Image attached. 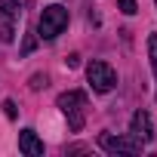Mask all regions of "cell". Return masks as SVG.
<instances>
[{
	"label": "cell",
	"mask_w": 157,
	"mask_h": 157,
	"mask_svg": "<svg viewBox=\"0 0 157 157\" xmlns=\"http://www.w3.org/2000/svg\"><path fill=\"white\" fill-rule=\"evenodd\" d=\"M22 0H0V40L13 43L16 40V22H19V10Z\"/></svg>",
	"instance_id": "277c9868"
},
{
	"label": "cell",
	"mask_w": 157,
	"mask_h": 157,
	"mask_svg": "<svg viewBox=\"0 0 157 157\" xmlns=\"http://www.w3.org/2000/svg\"><path fill=\"white\" fill-rule=\"evenodd\" d=\"M19 151L28 154V157H40V154H43V142L37 139L34 129H22V132H19Z\"/></svg>",
	"instance_id": "52a82bcc"
},
{
	"label": "cell",
	"mask_w": 157,
	"mask_h": 157,
	"mask_svg": "<svg viewBox=\"0 0 157 157\" xmlns=\"http://www.w3.org/2000/svg\"><path fill=\"white\" fill-rule=\"evenodd\" d=\"M34 43H37V40H34V37H28V40H25V46H22V49H25V52H31V49H34Z\"/></svg>",
	"instance_id": "7c38bea8"
},
{
	"label": "cell",
	"mask_w": 157,
	"mask_h": 157,
	"mask_svg": "<svg viewBox=\"0 0 157 157\" xmlns=\"http://www.w3.org/2000/svg\"><path fill=\"white\" fill-rule=\"evenodd\" d=\"M129 132L139 136L142 142H151L154 139V123H151V114L148 111H136L132 120H129Z\"/></svg>",
	"instance_id": "8992f818"
},
{
	"label": "cell",
	"mask_w": 157,
	"mask_h": 157,
	"mask_svg": "<svg viewBox=\"0 0 157 157\" xmlns=\"http://www.w3.org/2000/svg\"><path fill=\"white\" fill-rule=\"evenodd\" d=\"M37 28H40V37H43V40H56V37L68 28V10H65V6H59V3L46 6V10L40 13Z\"/></svg>",
	"instance_id": "7a4b0ae2"
},
{
	"label": "cell",
	"mask_w": 157,
	"mask_h": 157,
	"mask_svg": "<svg viewBox=\"0 0 157 157\" xmlns=\"http://www.w3.org/2000/svg\"><path fill=\"white\" fill-rule=\"evenodd\" d=\"M86 80L96 93H111L117 86V71L108 65V62H90L86 68Z\"/></svg>",
	"instance_id": "3957f363"
},
{
	"label": "cell",
	"mask_w": 157,
	"mask_h": 157,
	"mask_svg": "<svg viewBox=\"0 0 157 157\" xmlns=\"http://www.w3.org/2000/svg\"><path fill=\"white\" fill-rule=\"evenodd\" d=\"M154 3H157V0H154Z\"/></svg>",
	"instance_id": "4fadbf2b"
},
{
	"label": "cell",
	"mask_w": 157,
	"mask_h": 157,
	"mask_svg": "<svg viewBox=\"0 0 157 157\" xmlns=\"http://www.w3.org/2000/svg\"><path fill=\"white\" fill-rule=\"evenodd\" d=\"M3 111H6V117H16V105H13V102H10V99H6V102H3Z\"/></svg>",
	"instance_id": "8fae6325"
},
{
	"label": "cell",
	"mask_w": 157,
	"mask_h": 157,
	"mask_svg": "<svg viewBox=\"0 0 157 157\" xmlns=\"http://www.w3.org/2000/svg\"><path fill=\"white\" fill-rule=\"evenodd\" d=\"M31 86H34V90H40V86H46V77H40V74H37V77H31Z\"/></svg>",
	"instance_id": "30bf717a"
},
{
	"label": "cell",
	"mask_w": 157,
	"mask_h": 157,
	"mask_svg": "<svg viewBox=\"0 0 157 157\" xmlns=\"http://www.w3.org/2000/svg\"><path fill=\"white\" fill-rule=\"evenodd\" d=\"M99 145L108 154H139L145 142L139 136H111V132H102L99 136Z\"/></svg>",
	"instance_id": "5b68a950"
},
{
	"label": "cell",
	"mask_w": 157,
	"mask_h": 157,
	"mask_svg": "<svg viewBox=\"0 0 157 157\" xmlns=\"http://www.w3.org/2000/svg\"><path fill=\"white\" fill-rule=\"evenodd\" d=\"M117 6H120V13H126V16H136V13H139L136 0H117Z\"/></svg>",
	"instance_id": "9c48e42d"
},
{
	"label": "cell",
	"mask_w": 157,
	"mask_h": 157,
	"mask_svg": "<svg viewBox=\"0 0 157 157\" xmlns=\"http://www.w3.org/2000/svg\"><path fill=\"white\" fill-rule=\"evenodd\" d=\"M148 56H151V68H154V77H157V34L148 37Z\"/></svg>",
	"instance_id": "ba28073f"
},
{
	"label": "cell",
	"mask_w": 157,
	"mask_h": 157,
	"mask_svg": "<svg viewBox=\"0 0 157 157\" xmlns=\"http://www.w3.org/2000/svg\"><path fill=\"white\" fill-rule=\"evenodd\" d=\"M56 105L62 108V114L68 117V123H71V129L77 132L83 126V108H86V93H80V90H68V93H62L59 99H56Z\"/></svg>",
	"instance_id": "6da1fadb"
}]
</instances>
